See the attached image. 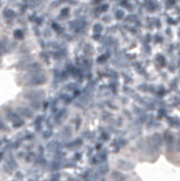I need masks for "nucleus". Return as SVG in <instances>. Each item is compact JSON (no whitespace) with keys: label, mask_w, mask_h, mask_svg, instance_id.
Here are the masks:
<instances>
[{"label":"nucleus","mask_w":180,"mask_h":181,"mask_svg":"<svg viewBox=\"0 0 180 181\" xmlns=\"http://www.w3.org/2000/svg\"><path fill=\"white\" fill-rule=\"evenodd\" d=\"M15 35H16V36H18V35H19V36H22V33L21 32H16Z\"/></svg>","instance_id":"obj_1"}]
</instances>
